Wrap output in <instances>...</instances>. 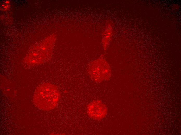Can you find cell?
<instances>
[{
    "label": "cell",
    "instance_id": "obj_1",
    "mask_svg": "<svg viewBox=\"0 0 181 135\" xmlns=\"http://www.w3.org/2000/svg\"><path fill=\"white\" fill-rule=\"evenodd\" d=\"M60 97V92L55 85L49 83H44L36 89L33 101L38 108L42 110H50L56 107Z\"/></svg>",
    "mask_w": 181,
    "mask_h": 135
},
{
    "label": "cell",
    "instance_id": "obj_2",
    "mask_svg": "<svg viewBox=\"0 0 181 135\" xmlns=\"http://www.w3.org/2000/svg\"><path fill=\"white\" fill-rule=\"evenodd\" d=\"M88 71L90 78L96 82H100L108 78L110 74L108 65L106 63H104V61L100 60L89 63L88 67Z\"/></svg>",
    "mask_w": 181,
    "mask_h": 135
},
{
    "label": "cell",
    "instance_id": "obj_3",
    "mask_svg": "<svg viewBox=\"0 0 181 135\" xmlns=\"http://www.w3.org/2000/svg\"><path fill=\"white\" fill-rule=\"evenodd\" d=\"M107 109L105 105L100 100L94 101L87 106V112L89 117L100 120L106 116Z\"/></svg>",
    "mask_w": 181,
    "mask_h": 135
},
{
    "label": "cell",
    "instance_id": "obj_4",
    "mask_svg": "<svg viewBox=\"0 0 181 135\" xmlns=\"http://www.w3.org/2000/svg\"><path fill=\"white\" fill-rule=\"evenodd\" d=\"M9 1H7L5 2L6 3H9Z\"/></svg>",
    "mask_w": 181,
    "mask_h": 135
},
{
    "label": "cell",
    "instance_id": "obj_5",
    "mask_svg": "<svg viewBox=\"0 0 181 135\" xmlns=\"http://www.w3.org/2000/svg\"><path fill=\"white\" fill-rule=\"evenodd\" d=\"M2 6H4V5L2 4Z\"/></svg>",
    "mask_w": 181,
    "mask_h": 135
}]
</instances>
